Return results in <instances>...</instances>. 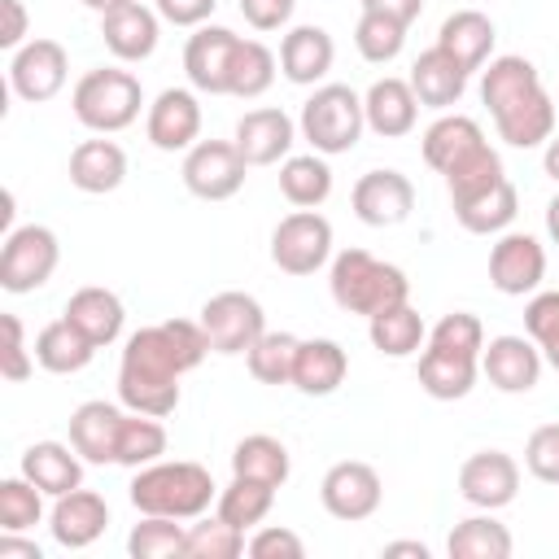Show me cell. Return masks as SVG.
Returning a JSON list of instances; mask_svg holds the SVG:
<instances>
[{
  "mask_svg": "<svg viewBox=\"0 0 559 559\" xmlns=\"http://www.w3.org/2000/svg\"><path fill=\"white\" fill-rule=\"evenodd\" d=\"M480 100L489 105V118L498 127V140L511 148H537L555 135L559 105L542 87V74L528 57H493L489 70L480 74Z\"/></svg>",
  "mask_w": 559,
  "mask_h": 559,
  "instance_id": "1",
  "label": "cell"
},
{
  "mask_svg": "<svg viewBox=\"0 0 559 559\" xmlns=\"http://www.w3.org/2000/svg\"><path fill=\"white\" fill-rule=\"evenodd\" d=\"M192 371V358L179 349L170 323H153L127 336L118 362V397L127 411L140 415H175L179 406V376Z\"/></svg>",
  "mask_w": 559,
  "mask_h": 559,
  "instance_id": "2",
  "label": "cell"
},
{
  "mask_svg": "<svg viewBox=\"0 0 559 559\" xmlns=\"http://www.w3.org/2000/svg\"><path fill=\"white\" fill-rule=\"evenodd\" d=\"M218 498V485L210 476V467L192 463V459H157L148 467H135L131 480V507L140 515H170V520H197L210 511V502Z\"/></svg>",
  "mask_w": 559,
  "mask_h": 559,
  "instance_id": "3",
  "label": "cell"
},
{
  "mask_svg": "<svg viewBox=\"0 0 559 559\" xmlns=\"http://www.w3.org/2000/svg\"><path fill=\"white\" fill-rule=\"evenodd\" d=\"M328 288H332V301L349 314H362V319H376L384 314L389 306H402L411 297V280L402 266L393 262H380L376 253L367 249H341L332 258V275H328Z\"/></svg>",
  "mask_w": 559,
  "mask_h": 559,
  "instance_id": "4",
  "label": "cell"
},
{
  "mask_svg": "<svg viewBox=\"0 0 559 559\" xmlns=\"http://www.w3.org/2000/svg\"><path fill=\"white\" fill-rule=\"evenodd\" d=\"M140 105H144V87L131 70H114V66H100V70H87L74 92H70V109L74 118L96 131V135H114V131H127L135 118H140Z\"/></svg>",
  "mask_w": 559,
  "mask_h": 559,
  "instance_id": "5",
  "label": "cell"
},
{
  "mask_svg": "<svg viewBox=\"0 0 559 559\" xmlns=\"http://www.w3.org/2000/svg\"><path fill=\"white\" fill-rule=\"evenodd\" d=\"M301 140L323 153V157H336V153H349L367 127V114H362V96L349 87V83H323L310 92V100L301 105Z\"/></svg>",
  "mask_w": 559,
  "mask_h": 559,
  "instance_id": "6",
  "label": "cell"
},
{
  "mask_svg": "<svg viewBox=\"0 0 559 559\" xmlns=\"http://www.w3.org/2000/svg\"><path fill=\"white\" fill-rule=\"evenodd\" d=\"M57 262H61V245H57L52 227H44V223L13 227L4 236V249H0V288L4 293H35L52 280Z\"/></svg>",
  "mask_w": 559,
  "mask_h": 559,
  "instance_id": "7",
  "label": "cell"
},
{
  "mask_svg": "<svg viewBox=\"0 0 559 559\" xmlns=\"http://www.w3.org/2000/svg\"><path fill=\"white\" fill-rule=\"evenodd\" d=\"M332 258V223L319 210H293L271 231V262L284 275H314Z\"/></svg>",
  "mask_w": 559,
  "mask_h": 559,
  "instance_id": "8",
  "label": "cell"
},
{
  "mask_svg": "<svg viewBox=\"0 0 559 559\" xmlns=\"http://www.w3.org/2000/svg\"><path fill=\"white\" fill-rule=\"evenodd\" d=\"M249 162L240 157L236 140H197L183 153V188L201 201H227L245 188Z\"/></svg>",
  "mask_w": 559,
  "mask_h": 559,
  "instance_id": "9",
  "label": "cell"
},
{
  "mask_svg": "<svg viewBox=\"0 0 559 559\" xmlns=\"http://www.w3.org/2000/svg\"><path fill=\"white\" fill-rule=\"evenodd\" d=\"M201 328H205L214 354H249V345L266 332V314H262L258 297L227 288L201 306Z\"/></svg>",
  "mask_w": 559,
  "mask_h": 559,
  "instance_id": "10",
  "label": "cell"
},
{
  "mask_svg": "<svg viewBox=\"0 0 559 559\" xmlns=\"http://www.w3.org/2000/svg\"><path fill=\"white\" fill-rule=\"evenodd\" d=\"M319 498H323V511L336 515V520H367L380 511V498H384V485H380V472L362 459H341L323 472L319 480Z\"/></svg>",
  "mask_w": 559,
  "mask_h": 559,
  "instance_id": "11",
  "label": "cell"
},
{
  "mask_svg": "<svg viewBox=\"0 0 559 559\" xmlns=\"http://www.w3.org/2000/svg\"><path fill=\"white\" fill-rule=\"evenodd\" d=\"M66 79H70V57L57 39H26L9 61V87L31 105L52 100L66 87Z\"/></svg>",
  "mask_w": 559,
  "mask_h": 559,
  "instance_id": "12",
  "label": "cell"
},
{
  "mask_svg": "<svg viewBox=\"0 0 559 559\" xmlns=\"http://www.w3.org/2000/svg\"><path fill=\"white\" fill-rule=\"evenodd\" d=\"M542 280H546L542 240L528 231H502L498 245L489 249V284L502 297H524V293H537Z\"/></svg>",
  "mask_w": 559,
  "mask_h": 559,
  "instance_id": "13",
  "label": "cell"
},
{
  "mask_svg": "<svg viewBox=\"0 0 559 559\" xmlns=\"http://www.w3.org/2000/svg\"><path fill=\"white\" fill-rule=\"evenodd\" d=\"M144 131H148V144L162 148V153H188L201 135V100H197V87H166L157 92V100L148 105V118H144Z\"/></svg>",
  "mask_w": 559,
  "mask_h": 559,
  "instance_id": "14",
  "label": "cell"
},
{
  "mask_svg": "<svg viewBox=\"0 0 559 559\" xmlns=\"http://www.w3.org/2000/svg\"><path fill=\"white\" fill-rule=\"evenodd\" d=\"M459 493L480 511H498L520 493V463L502 450H476L459 467Z\"/></svg>",
  "mask_w": 559,
  "mask_h": 559,
  "instance_id": "15",
  "label": "cell"
},
{
  "mask_svg": "<svg viewBox=\"0 0 559 559\" xmlns=\"http://www.w3.org/2000/svg\"><path fill=\"white\" fill-rule=\"evenodd\" d=\"M349 205L367 227H397L415 210V183L402 170H367L354 183Z\"/></svg>",
  "mask_w": 559,
  "mask_h": 559,
  "instance_id": "16",
  "label": "cell"
},
{
  "mask_svg": "<svg viewBox=\"0 0 559 559\" xmlns=\"http://www.w3.org/2000/svg\"><path fill=\"white\" fill-rule=\"evenodd\" d=\"M240 48V35L227 26H197V35L183 48V74L197 92L205 96H227L231 79V57Z\"/></svg>",
  "mask_w": 559,
  "mask_h": 559,
  "instance_id": "17",
  "label": "cell"
},
{
  "mask_svg": "<svg viewBox=\"0 0 559 559\" xmlns=\"http://www.w3.org/2000/svg\"><path fill=\"white\" fill-rule=\"evenodd\" d=\"M480 371L498 393H528L542 380V349L533 336H493L480 349Z\"/></svg>",
  "mask_w": 559,
  "mask_h": 559,
  "instance_id": "18",
  "label": "cell"
},
{
  "mask_svg": "<svg viewBox=\"0 0 559 559\" xmlns=\"http://www.w3.org/2000/svg\"><path fill=\"white\" fill-rule=\"evenodd\" d=\"M105 524H109V502L96 489H83V485L61 493L48 511V533L66 550H87L105 533Z\"/></svg>",
  "mask_w": 559,
  "mask_h": 559,
  "instance_id": "19",
  "label": "cell"
},
{
  "mask_svg": "<svg viewBox=\"0 0 559 559\" xmlns=\"http://www.w3.org/2000/svg\"><path fill=\"white\" fill-rule=\"evenodd\" d=\"M231 140H236V148H240V157L249 166H275V162L288 157V148L297 140V127H293V118L284 109L262 105V109H249L236 122V135Z\"/></svg>",
  "mask_w": 559,
  "mask_h": 559,
  "instance_id": "20",
  "label": "cell"
},
{
  "mask_svg": "<svg viewBox=\"0 0 559 559\" xmlns=\"http://www.w3.org/2000/svg\"><path fill=\"white\" fill-rule=\"evenodd\" d=\"M362 114H367V127H371L376 135H384V140H402V135H411L415 122H419V96H415L411 79H393V74H384V79H376V83L367 87V96H362Z\"/></svg>",
  "mask_w": 559,
  "mask_h": 559,
  "instance_id": "21",
  "label": "cell"
},
{
  "mask_svg": "<svg viewBox=\"0 0 559 559\" xmlns=\"http://www.w3.org/2000/svg\"><path fill=\"white\" fill-rule=\"evenodd\" d=\"M122 419L127 411H118L114 402H83L70 415V445L83 454V463H118V437H122Z\"/></svg>",
  "mask_w": 559,
  "mask_h": 559,
  "instance_id": "22",
  "label": "cell"
},
{
  "mask_svg": "<svg viewBox=\"0 0 559 559\" xmlns=\"http://www.w3.org/2000/svg\"><path fill=\"white\" fill-rule=\"evenodd\" d=\"M100 39L118 61H148L157 52V9L131 0L100 13Z\"/></svg>",
  "mask_w": 559,
  "mask_h": 559,
  "instance_id": "23",
  "label": "cell"
},
{
  "mask_svg": "<svg viewBox=\"0 0 559 559\" xmlns=\"http://www.w3.org/2000/svg\"><path fill=\"white\" fill-rule=\"evenodd\" d=\"M493 39H498V31H493V22H489L480 9H459V13H450V17L441 22V31H437V48H441L445 57H454L467 74L485 70V61H489V52H493Z\"/></svg>",
  "mask_w": 559,
  "mask_h": 559,
  "instance_id": "24",
  "label": "cell"
},
{
  "mask_svg": "<svg viewBox=\"0 0 559 559\" xmlns=\"http://www.w3.org/2000/svg\"><path fill=\"white\" fill-rule=\"evenodd\" d=\"M336 61V44L323 26H293L284 39H280V70L288 83L297 87H310L319 83Z\"/></svg>",
  "mask_w": 559,
  "mask_h": 559,
  "instance_id": "25",
  "label": "cell"
},
{
  "mask_svg": "<svg viewBox=\"0 0 559 559\" xmlns=\"http://www.w3.org/2000/svg\"><path fill=\"white\" fill-rule=\"evenodd\" d=\"M66 319H70L96 349H105V345H114V341L122 336L127 310H122V297H118V293H109V288H100V284H87V288H79V293L66 301Z\"/></svg>",
  "mask_w": 559,
  "mask_h": 559,
  "instance_id": "26",
  "label": "cell"
},
{
  "mask_svg": "<svg viewBox=\"0 0 559 559\" xmlns=\"http://www.w3.org/2000/svg\"><path fill=\"white\" fill-rule=\"evenodd\" d=\"M22 476L35 480L48 498H61L83 485V454L66 441H35L22 450Z\"/></svg>",
  "mask_w": 559,
  "mask_h": 559,
  "instance_id": "27",
  "label": "cell"
},
{
  "mask_svg": "<svg viewBox=\"0 0 559 559\" xmlns=\"http://www.w3.org/2000/svg\"><path fill=\"white\" fill-rule=\"evenodd\" d=\"M122 179H127V153H122V144L105 140V135L74 144V153H70V183L79 192L100 197V192L122 188Z\"/></svg>",
  "mask_w": 559,
  "mask_h": 559,
  "instance_id": "28",
  "label": "cell"
},
{
  "mask_svg": "<svg viewBox=\"0 0 559 559\" xmlns=\"http://www.w3.org/2000/svg\"><path fill=\"white\" fill-rule=\"evenodd\" d=\"M476 376H480V358L476 354H454V349H441V345H428L419 354V389L428 397H437V402L467 397Z\"/></svg>",
  "mask_w": 559,
  "mask_h": 559,
  "instance_id": "29",
  "label": "cell"
},
{
  "mask_svg": "<svg viewBox=\"0 0 559 559\" xmlns=\"http://www.w3.org/2000/svg\"><path fill=\"white\" fill-rule=\"evenodd\" d=\"M411 87H415L419 105H428V109H450V105H459L463 92H467V70L432 44L428 52L415 57V66H411Z\"/></svg>",
  "mask_w": 559,
  "mask_h": 559,
  "instance_id": "30",
  "label": "cell"
},
{
  "mask_svg": "<svg viewBox=\"0 0 559 559\" xmlns=\"http://www.w3.org/2000/svg\"><path fill=\"white\" fill-rule=\"evenodd\" d=\"M480 144H485V131H480V122L467 118V114H441V118L424 131V140H419L424 162H428L437 175L454 170V166H459L467 153H476Z\"/></svg>",
  "mask_w": 559,
  "mask_h": 559,
  "instance_id": "31",
  "label": "cell"
},
{
  "mask_svg": "<svg viewBox=\"0 0 559 559\" xmlns=\"http://www.w3.org/2000/svg\"><path fill=\"white\" fill-rule=\"evenodd\" d=\"M345 371H349V354L336 341L314 336V341H301V349H297L293 389H301L306 397H328L345 384Z\"/></svg>",
  "mask_w": 559,
  "mask_h": 559,
  "instance_id": "32",
  "label": "cell"
},
{
  "mask_svg": "<svg viewBox=\"0 0 559 559\" xmlns=\"http://www.w3.org/2000/svg\"><path fill=\"white\" fill-rule=\"evenodd\" d=\"M450 205H454V218H459L463 231H472V236H493V231H507V227H511L520 197H515V183L502 175L498 183H489V188H480V192H472V197H463V201H450Z\"/></svg>",
  "mask_w": 559,
  "mask_h": 559,
  "instance_id": "33",
  "label": "cell"
},
{
  "mask_svg": "<svg viewBox=\"0 0 559 559\" xmlns=\"http://www.w3.org/2000/svg\"><path fill=\"white\" fill-rule=\"evenodd\" d=\"M31 349H35V362H39L44 371H52V376H74V371H83V367L92 362V354H96V345H92L66 314L52 319V323H44Z\"/></svg>",
  "mask_w": 559,
  "mask_h": 559,
  "instance_id": "34",
  "label": "cell"
},
{
  "mask_svg": "<svg viewBox=\"0 0 559 559\" xmlns=\"http://www.w3.org/2000/svg\"><path fill=\"white\" fill-rule=\"evenodd\" d=\"M280 192L297 210H314L332 197V166L323 153H288L280 166Z\"/></svg>",
  "mask_w": 559,
  "mask_h": 559,
  "instance_id": "35",
  "label": "cell"
},
{
  "mask_svg": "<svg viewBox=\"0 0 559 559\" xmlns=\"http://www.w3.org/2000/svg\"><path fill=\"white\" fill-rule=\"evenodd\" d=\"M293 472V459H288V445L271 432H249L236 441L231 450V476H253V480H266V485H284Z\"/></svg>",
  "mask_w": 559,
  "mask_h": 559,
  "instance_id": "36",
  "label": "cell"
},
{
  "mask_svg": "<svg viewBox=\"0 0 559 559\" xmlns=\"http://www.w3.org/2000/svg\"><path fill=\"white\" fill-rule=\"evenodd\" d=\"M367 336H371V345H376L384 358H411L415 349H424L428 328H424L419 310H415L411 301H402V306H389L384 314L367 319Z\"/></svg>",
  "mask_w": 559,
  "mask_h": 559,
  "instance_id": "37",
  "label": "cell"
},
{
  "mask_svg": "<svg viewBox=\"0 0 559 559\" xmlns=\"http://www.w3.org/2000/svg\"><path fill=\"white\" fill-rule=\"evenodd\" d=\"M511 550H515L511 528L498 524L489 511L459 520L454 533L445 537V555H450V559H507Z\"/></svg>",
  "mask_w": 559,
  "mask_h": 559,
  "instance_id": "38",
  "label": "cell"
},
{
  "mask_svg": "<svg viewBox=\"0 0 559 559\" xmlns=\"http://www.w3.org/2000/svg\"><path fill=\"white\" fill-rule=\"evenodd\" d=\"M297 349H301V341H297L293 332H262V336L249 345V354H245L249 376H253L258 384H293Z\"/></svg>",
  "mask_w": 559,
  "mask_h": 559,
  "instance_id": "39",
  "label": "cell"
},
{
  "mask_svg": "<svg viewBox=\"0 0 559 559\" xmlns=\"http://www.w3.org/2000/svg\"><path fill=\"white\" fill-rule=\"evenodd\" d=\"M275 507V485L253 480V476H231L227 489H218V515L236 528H253L271 515Z\"/></svg>",
  "mask_w": 559,
  "mask_h": 559,
  "instance_id": "40",
  "label": "cell"
},
{
  "mask_svg": "<svg viewBox=\"0 0 559 559\" xmlns=\"http://www.w3.org/2000/svg\"><path fill=\"white\" fill-rule=\"evenodd\" d=\"M275 52L262 39H240L236 57H231V79H227V96L240 100H258L271 83H275Z\"/></svg>",
  "mask_w": 559,
  "mask_h": 559,
  "instance_id": "41",
  "label": "cell"
},
{
  "mask_svg": "<svg viewBox=\"0 0 559 559\" xmlns=\"http://www.w3.org/2000/svg\"><path fill=\"white\" fill-rule=\"evenodd\" d=\"M245 528L227 524L218 511L214 515H197V524H188V542H183V559H236L245 555Z\"/></svg>",
  "mask_w": 559,
  "mask_h": 559,
  "instance_id": "42",
  "label": "cell"
},
{
  "mask_svg": "<svg viewBox=\"0 0 559 559\" xmlns=\"http://www.w3.org/2000/svg\"><path fill=\"white\" fill-rule=\"evenodd\" d=\"M402 44H406V22H397V17H389V13L362 9L358 26H354V48H358L362 61L389 66V61L402 52Z\"/></svg>",
  "mask_w": 559,
  "mask_h": 559,
  "instance_id": "43",
  "label": "cell"
},
{
  "mask_svg": "<svg viewBox=\"0 0 559 559\" xmlns=\"http://www.w3.org/2000/svg\"><path fill=\"white\" fill-rule=\"evenodd\" d=\"M166 454V428L157 415H140L131 411L122 419V437H118V463L122 467H148Z\"/></svg>",
  "mask_w": 559,
  "mask_h": 559,
  "instance_id": "44",
  "label": "cell"
},
{
  "mask_svg": "<svg viewBox=\"0 0 559 559\" xmlns=\"http://www.w3.org/2000/svg\"><path fill=\"white\" fill-rule=\"evenodd\" d=\"M183 542H188V528L170 515H144L131 537H127V550L131 559H183Z\"/></svg>",
  "mask_w": 559,
  "mask_h": 559,
  "instance_id": "45",
  "label": "cell"
},
{
  "mask_svg": "<svg viewBox=\"0 0 559 559\" xmlns=\"http://www.w3.org/2000/svg\"><path fill=\"white\" fill-rule=\"evenodd\" d=\"M44 520V489L26 476L0 480V533H26Z\"/></svg>",
  "mask_w": 559,
  "mask_h": 559,
  "instance_id": "46",
  "label": "cell"
},
{
  "mask_svg": "<svg viewBox=\"0 0 559 559\" xmlns=\"http://www.w3.org/2000/svg\"><path fill=\"white\" fill-rule=\"evenodd\" d=\"M507 170H502V157L489 148V140L476 148V153H467L454 170H445V192H450V201H463V197H472V192H480V188H489V183H498Z\"/></svg>",
  "mask_w": 559,
  "mask_h": 559,
  "instance_id": "47",
  "label": "cell"
},
{
  "mask_svg": "<svg viewBox=\"0 0 559 559\" xmlns=\"http://www.w3.org/2000/svg\"><path fill=\"white\" fill-rule=\"evenodd\" d=\"M524 332L537 341L542 358L559 371V293H533L524 306Z\"/></svg>",
  "mask_w": 559,
  "mask_h": 559,
  "instance_id": "48",
  "label": "cell"
},
{
  "mask_svg": "<svg viewBox=\"0 0 559 559\" xmlns=\"http://www.w3.org/2000/svg\"><path fill=\"white\" fill-rule=\"evenodd\" d=\"M428 345H441V349L476 354V358H480V349H485V328H480L476 314H467V310H450V314H441L437 328L428 332Z\"/></svg>",
  "mask_w": 559,
  "mask_h": 559,
  "instance_id": "49",
  "label": "cell"
},
{
  "mask_svg": "<svg viewBox=\"0 0 559 559\" xmlns=\"http://www.w3.org/2000/svg\"><path fill=\"white\" fill-rule=\"evenodd\" d=\"M524 467L542 485H559V424H542L524 441Z\"/></svg>",
  "mask_w": 559,
  "mask_h": 559,
  "instance_id": "50",
  "label": "cell"
},
{
  "mask_svg": "<svg viewBox=\"0 0 559 559\" xmlns=\"http://www.w3.org/2000/svg\"><path fill=\"white\" fill-rule=\"evenodd\" d=\"M0 328H4L0 376H4L9 384H22V380L35 371V349H26V336H22V319H17V314H0Z\"/></svg>",
  "mask_w": 559,
  "mask_h": 559,
  "instance_id": "51",
  "label": "cell"
},
{
  "mask_svg": "<svg viewBox=\"0 0 559 559\" xmlns=\"http://www.w3.org/2000/svg\"><path fill=\"white\" fill-rule=\"evenodd\" d=\"M245 550H249L253 559H275V555H284V559H301V555H306V542H301L293 528L271 524V528H258V533L249 537Z\"/></svg>",
  "mask_w": 559,
  "mask_h": 559,
  "instance_id": "52",
  "label": "cell"
},
{
  "mask_svg": "<svg viewBox=\"0 0 559 559\" xmlns=\"http://www.w3.org/2000/svg\"><path fill=\"white\" fill-rule=\"evenodd\" d=\"M293 9H297V0H240V13H245V22L253 31H280V26H288Z\"/></svg>",
  "mask_w": 559,
  "mask_h": 559,
  "instance_id": "53",
  "label": "cell"
},
{
  "mask_svg": "<svg viewBox=\"0 0 559 559\" xmlns=\"http://www.w3.org/2000/svg\"><path fill=\"white\" fill-rule=\"evenodd\" d=\"M153 9L170 26H205L210 13L218 9V0H153Z\"/></svg>",
  "mask_w": 559,
  "mask_h": 559,
  "instance_id": "54",
  "label": "cell"
},
{
  "mask_svg": "<svg viewBox=\"0 0 559 559\" xmlns=\"http://www.w3.org/2000/svg\"><path fill=\"white\" fill-rule=\"evenodd\" d=\"M0 13H4V26H0V48H22L26 39V4L22 0H0Z\"/></svg>",
  "mask_w": 559,
  "mask_h": 559,
  "instance_id": "55",
  "label": "cell"
},
{
  "mask_svg": "<svg viewBox=\"0 0 559 559\" xmlns=\"http://www.w3.org/2000/svg\"><path fill=\"white\" fill-rule=\"evenodd\" d=\"M362 9H371V13H389V17H397V22H415L419 13H424V0H358Z\"/></svg>",
  "mask_w": 559,
  "mask_h": 559,
  "instance_id": "56",
  "label": "cell"
},
{
  "mask_svg": "<svg viewBox=\"0 0 559 559\" xmlns=\"http://www.w3.org/2000/svg\"><path fill=\"white\" fill-rule=\"evenodd\" d=\"M0 559H44V550L17 533H0Z\"/></svg>",
  "mask_w": 559,
  "mask_h": 559,
  "instance_id": "57",
  "label": "cell"
},
{
  "mask_svg": "<svg viewBox=\"0 0 559 559\" xmlns=\"http://www.w3.org/2000/svg\"><path fill=\"white\" fill-rule=\"evenodd\" d=\"M542 166H546V175L559 183V135H550L546 140V153H542Z\"/></svg>",
  "mask_w": 559,
  "mask_h": 559,
  "instance_id": "58",
  "label": "cell"
},
{
  "mask_svg": "<svg viewBox=\"0 0 559 559\" xmlns=\"http://www.w3.org/2000/svg\"><path fill=\"white\" fill-rule=\"evenodd\" d=\"M384 555H415V559H428V546H424V542H389Z\"/></svg>",
  "mask_w": 559,
  "mask_h": 559,
  "instance_id": "59",
  "label": "cell"
},
{
  "mask_svg": "<svg viewBox=\"0 0 559 559\" xmlns=\"http://www.w3.org/2000/svg\"><path fill=\"white\" fill-rule=\"evenodd\" d=\"M546 236L559 245V192L550 197V205H546Z\"/></svg>",
  "mask_w": 559,
  "mask_h": 559,
  "instance_id": "60",
  "label": "cell"
},
{
  "mask_svg": "<svg viewBox=\"0 0 559 559\" xmlns=\"http://www.w3.org/2000/svg\"><path fill=\"white\" fill-rule=\"evenodd\" d=\"M87 9H96V13H109V9H118V4H131V0H83Z\"/></svg>",
  "mask_w": 559,
  "mask_h": 559,
  "instance_id": "61",
  "label": "cell"
},
{
  "mask_svg": "<svg viewBox=\"0 0 559 559\" xmlns=\"http://www.w3.org/2000/svg\"><path fill=\"white\" fill-rule=\"evenodd\" d=\"M555 105H559V100H555Z\"/></svg>",
  "mask_w": 559,
  "mask_h": 559,
  "instance_id": "62",
  "label": "cell"
}]
</instances>
